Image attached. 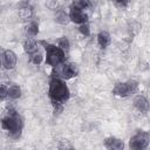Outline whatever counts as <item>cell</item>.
<instances>
[{
    "label": "cell",
    "mask_w": 150,
    "mask_h": 150,
    "mask_svg": "<svg viewBox=\"0 0 150 150\" xmlns=\"http://www.w3.org/2000/svg\"><path fill=\"white\" fill-rule=\"evenodd\" d=\"M45 6L50 11H56L60 7L59 0H45Z\"/></svg>",
    "instance_id": "7402d4cb"
},
{
    "label": "cell",
    "mask_w": 150,
    "mask_h": 150,
    "mask_svg": "<svg viewBox=\"0 0 150 150\" xmlns=\"http://www.w3.org/2000/svg\"><path fill=\"white\" fill-rule=\"evenodd\" d=\"M103 145L109 150H122L124 148L123 141L117 137H114V136H109V137L104 138Z\"/></svg>",
    "instance_id": "8fae6325"
},
{
    "label": "cell",
    "mask_w": 150,
    "mask_h": 150,
    "mask_svg": "<svg viewBox=\"0 0 150 150\" xmlns=\"http://www.w3.org/2000/svg\"><path fill=\"white\" fill-rule=\"evenodd\" d=\"M79 75V67L74 62H63L60 68V75L59 77L63 80H70L73 77H76Z\"/></svg>",
    "instance_id": "52a82bcc"
},
{
    "label": "cell",
    "mask_w": 150,
    "mask_h": 150,
    "mask_svg": "<svg viewBox=\"0 0 150 150\" xmlns=\"http://www.w3.org/2000/svg\"><path fill=\"white\" fill-rule=\"evenodd\" d=\"M39 47H40V46H39V42H38L34 38H32V36H27V38L25 39V41H23V49H25V52H26L27 55L32 54V53H33L34 50H36Z\"/></svg>",
    "instance_id": "7c38bea8"
},
{
    "label": "cell",
    "mask_w": 150,
    "mask_h": 150,
    "mask_svg": "<svg viewBox=\"0 0 150 150\" xmlns=\"http://www.w3.org/2000/svg\"><path fill=\"white\" fill-rule=\"evenodd\" d=\"M73 5L77 8H81L82 11L91 8V1L90 0H73Z\"/></svg>",
    "instance_id": "d6986e66"
},
{
    "label": "cell",
    "mask_w": 150,
    "mask_h": 150,
    "mask_svg": "<svg viewBox=\"0 0 150 150\" xmlns=\"http://www.w3.org/2000/svg\"><path fill=\"white\" fill-rule=\"evenodd\" d=\"M150 134L145 130H137L129 139V148L131 150H144L149 146Z\"/></svg>",
    "instance_id": "277c9868"
},
{
    "label": "cell",
    "mask_w": 150,
    "mask_h": 150,
    "mask_svg": "<svg viewBox=\"0 0 150 150\" xmlns=\"http://www.w3.org/2000/svg\"><path fill=\"white\" fill-rule=\"evenodd\" d=\"M16 61H18V57L13 50L5 49L0 53V66L4 69H7V70L14 69L16 66Z\"/></svg>",
    "instance_id": "8992f818"
},
{
    "label": "cell",
    "mask_w": 150,
    "mask_h": 150,
    "mask_svg": "<svg viewBox=\"0 0 150 150\" xmlns=\"http://www.w3.org/2000/svg\"><path fill=\"white\" fill-rule=\"evenodd\" d=\"M57 46H59L64 53H68L69 49H70V42H69V40H68L66 36H61V38L57 40Z\"/></svg>",
    "instance_id": "ac0fdd59"
},
{
    "label": "cell",
    "mask_w": 150,
    "mask_h": 150,
    "mask_svg": "<svg viewBox=\"0 0 150 150\" xmlns=\"http://www.w3.org/2000/svg\"><path fill=\"white\" fill-rule=\"evenodd\" d=\"M43 46L45 49V61L46 64L53 67V68H59L63 62H66V53L56 45L46 42V41H39Z\"/></svg>",
    "instance_id": "3957f363"
},
{
    "label": "cell",
    "mask_w": 150,
    "mask_h": 150,
    "mask_svg": "<svg viewBox=\"0 0 150 150\" xmlns=\"http://www.w3.org/2000/svg\"><path fill=\"white\" fill-rule=\"evenodd\" d=\"M138 89V82L135 80H128L125 82H118L112 88V94L120 97H128L135 94Z\"/></svg>",
    "instance_id": "5b68a950"
},
{
    "label": "cell",
    "mask_w": 150,
    "mask_h": 150,
    "mask_svg": "<svg viewBox=\"0 0 150 150\" xmlns=\"http://www.w3.org/2000/svg\"><path fill=\"white\" fill-rule=\"evenodd\" d=\"M0 124L1 128L8 132L11 138L18 139L21 136L23 129V120L14 108H8L6 115L0 120Z\"/></svg>",
    "instance_id": "7a4b0ae2"
},
{
    "label": "cell",
    "mask_w": 150,
    "mask_h": 150,
    "mask_svg": "<svg viewBox=\"0 0 150 150\" xmlns=\"http://www.w3.org/2000/svg\"><path fill=\"white\" fill-rule=\"evenodd\" d=\"M8 97V86L0 82V101H5Z\"/></svg>",
    "instance_id": "44dd1931"
},
{
    "label": "cell",
    "mask_w": 150,
    "mask_h": 150,
    "mask_svg": "<svg viewBox=\"0 0 150 150\" xmlns=\"http://www.w3.org/2000/svg\"><path fill=\"white\" fill-rule=\"evenodd\" d=\"M130 1H131V0H112L115 7H117V8H120V9H125V8L129 6Z\"/></svg>",
    "instance_id": "603a6c76"
},
{
    "label": "cell",
    "mask_w": 150,
    "mask_h": 150,
    "mask_svg": "<svg viewBox=\"0 0 150 150\" xmlns=\"http://www.w3.org/2000/svg\"><path fill=\"white\" fill-rule=\"evenodd\" d=\"M68 14H69L70 22H74L76 25H81V23L88 22V15L84 13V11H82L81 8L75 7L74 5H71L69 7Z\"/></svg>",
    "instance_id": "ba28073f"
},
{
    "label": "cell",
    "mask_w": 150,
    "mask_h": 150,
    "mask_svg": "<svg viewBox=\"0 0 150 150\" xmlns=\"http://www.w3.org/2000/svg\"><path fill=\"white\" fill-rule=\"evenodd\" d=\"M48 96L54 107V111L61 112L63 104L70 97V91L68 86L66 84V81L59 76H53L49 81Z\"/></svg>",
    "instance_id": "6da1fadb"
},
{
    "label": "cell",
    "mask_w": 150,
    "mask_h": 150,
    "mask_svg": "<svg viewBox=\"0 0 150 150\" xmlns=\"http://www.w3.org/2000/svg\"><path fill=\"white\" fill-rule=\"evenodd\" d=\"M111 42V38L108 30H101L97 34V43L102 49H105Z\"/></svg>",
    "instance_id": "4fadbf2b"
},
{
    "label": "cell",
    "mask_w": 150,
    "mask_h": 150,
    "mask_svg": "<svg viewBox=\"0 0 150 150\" xmlns=\"http://www.w3.org/2000/svg\"><path fill=\"white\" fill-rule=\"evenodd\" d=\"M132 104L136 108V110H138L142 114H146L149 111V101L143 95H136L132 100Z\"/></svg>",
    "instance_id": "30bf717a"
},
{
    "label": "cell",
    "mask_w": 150,
    "mask_h": 150,
    "mask_svg": "<svg viewBox=\"0 0 150 150\" xmlns=\"http://www.w3.org/2000/svg\"><path fill=\"white\" fill-rule=\"evenodd\" d=\"M39 34V23L34 20H30L29 25L27 26V36L35 38Z\"/></svg>",
    "instance_id": "e0dca14e"
},
{
    "label": "cell",
    "mask_w": 150,
    "mask_h": 150,
    "mask_svg": "<svg viewBox=\"0 0 150 150\" xmlns=\"http://www.w3.org/2000/svg\"><path fill=\"white\" fill-rule=\"evenodd\" d=\"M28 57H29V62H32V63L35 64V66H39V64H41V62H42L43 59H45V53H43V50L39 47L36 50H34L32 54H29Z\"/></svg>",
    "instance_id": "9a60e30c"
},
{
    "label": "cell",
    "mask_w": 150,
    "mask_h": 150,
    "mask_svg": "<svg viewBox=\"0 0 150 150\" xmlns=\"http://www.w3.org/2000/svg\"><path fill=\"white\" fill-rule=\"evenodd\" d=\"M18 14L22 21H30L33 18V14H34L33 7L28 2H21L19 6V9H18Z\"/></svg>",
    "instance_id": "9c48e42d"
},
{
    "label": "cell",
    "mask_w": 150,
    "mask_h": 150,
    "mask_svg": "<svg viewBox=\"0 0 150 150\" xmlns=\"http://www.w3.org/2000/svg\"><path fill=\"white\" fill-rule=\"evenodd\" d=\"M79 32H80L84 38L90 36V26H89V23H88V22H84V23L79 25Z\"/></svg>",
    "instance_id": "ffe728a7"
},
{
    "label": "cell",
    "mask_w": 150,
    "mask_h": 150,
    "mask_svg": "<svg viewBox=\"0 0 150 150\" xmlns=\"http://www.w3.org/2000/svg\"><path fill=\"white\" fill-rule=\"evenodd\" d=\"M21 94H22V90H21L20 86H18L15 83H12L11 86H8V97L7 98L14 101V100L20 98Z\"/></svg>",
    "instance_id": "2e32d148"
},
{
    "label": "cell",
    "mask_w": 150,
    "mask_h": 150,
    "mask_svg": "<svg viewBox=\"0 0 150 150\" xmlns=\"http://www.w3.org/2000/svg\"><path fill=\"white\" fill-rule=\"evenodd\" d=\"M55 21L60 25H68L70 22V19H69V14L63 9V8H57L55 11Z\"/></svg>",
    "instance_id": "5bb4252c"
}]
</instances>
